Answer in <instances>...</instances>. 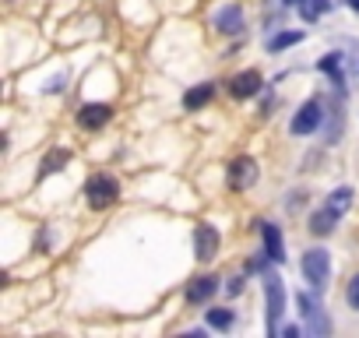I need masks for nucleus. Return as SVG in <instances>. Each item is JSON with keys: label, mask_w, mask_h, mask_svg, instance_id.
I'll use <instances>...</instances> for the list:
<instances>
[{"label": "nucleus", "mask_w": 359, "mask_h": 338, "mask_svg": "<svg viewBox=\"0 0 359 338\" xmlns=\"http://www.w3.org/2000/svg\"><path fill=\"white\" fill-rule=\"evenodd\" d=\"M85 198H88V205L92 208H109L116 198H120V184L113 180V177H106V173H99V177H92L88 180V187H85Z\"/></svg>", "instance_id": "1"}, {"label": "nucleus", "mask_w": 359, "mask_h": 338, "mask_svg": "<svg viewBox=\"0 0 359 338\" xmlns=\"http://www.w3.org/2000/svg\"><path fill=\"white\" fill-rule=\"evenodd\" d=\"M303 275H306V282H310L317 292L327 289V275H331V257H327V250H320V247L306 250V257H303Z\"/></svg>", "instance_id": "2"}, {"label": "nucleus", "mask_w": 359, "mask_h": 338, "mask_svg": "<svg viewBox=\"0 0 359 338\" xmlns=\"http://www.w3.org/2000/svg\"><path fill=\"white\" fill-rule=\"evenodd\" d=\"M264 296H268V334H278V313L285 303V289L278 282V275L264 271Z\"/></svg>", "instance_id": "3"}, {"label": "nucleus", "mask_w": 359, "mask_h": 338, "mask_svg": "<svg viewBox=\"0 0 359 338\" xmlns=\"http://www.w3.org/2000/svg\"><path fill=\"white\" fill-rule=\"evenodd\" d=\"M320 120H324V102H320V99H310V102H303L299 113L292 116V134H296V137L313 134V130L320 127Z\"/></svg>", "instance_id": "4"}, {"label": "nucleus", "mask_w": 359, "mask_h": 338, "mask_svg": "<svg viewBox=\"0 0 359 338\" xmlns=\"http://www.w3.org/2000/svg\"><path fill=\"white\" fill-rule=\"evenodd\" d=\"M226 177H229V187H233V191H247V187L257 184V162L247 158V155H240V158L229 162Z\"/></svg>", "instance_id": "5"}, {"label": "nucleus", "mask_w": 359, "mask_h": 338, "mask_svg": "<svg viewBox=\"0 0 359 338\" xmlns=\"http://www.w3.org/2000/svg\"><path fill=\"white\" fill-rule=\"evenodd\" d=\"M296 299H299V313H303V320L310 324V331H313V334H327L331 324H327V317L320 313V303H317L310 292H299Z\"/></svg>", "instance_id": "6"}, {"label": "nucleus", "mask_w": 359, "mask_h": 338, "mask_svg": "<svg viewBox=\"0 0 359 338\" xmlns=\"http://www.w3.org/2000/svg\"><path fill=\"white\" fill-rule=\"evenodd\" d=\"M194 254L201 261H215V254H219V229L215 226H208V222L198 226V233H194Z\"/></svg>", "instance_id": "7"}, {"label": "nucleus", "mask_w": 359, "mask_h": 338, "mask_svg": "<svg viewBox=\"0 0 359 338\" xmlns=\"http://www.w3.org/2000/svg\"><path fill=\"white\" fill-rule=\"evenodd\" d=\"M109 116H113V109L102 106V102H88V106L78 109V123H81L85 130H99V127H106Z\"/></svg>", "instance_id": "8"}, {"label": "nucleus", "mask_w": 359, "mask_h": 338, "mask_svg": "<svg viewBox=\"0 0 359 338\" xmlns=\"http://www.w3.org/2000/svg\"><path fill=\"white\" fill-rule=\"evenodd\" d=\"M229 92H233L236 99L257 95V92H261V74H257V71H240V74L229 81Z\"/></svg>", "instance_id": "9"}, {"label": "nucleus", "mask_w": 359, "mask_h": 338, "mask_svg": "<svg viewBox=\"0 0 359 338\" xmlns=\"http://www.w3.org/2000/svg\"><path fill=\"white\" fill-rule=\"evenodd\" d=\"M215 289H219V278H212V275H201V278H194V282L187 285V303H191V306H198V303H208V299L215 296Z\"/></svg>", "instance_id": "10"}, {"label": "nucleus", "mask_w": 359, "mask_h": 338, "mask_svg": "<svg viewBox=\"0 0 359 338\" xmlns=\"http://www.w3.org/2000/svg\"><path fill=\"white\" fill-rule=\"evenodd\" d=\"M261 233H264V254L268 261H285V247H282V233L275 222H261Z\"/></svg>", "instance_id": "11"}, {"label": "nucleus", "mask_w": 359, "mask_h": 338, "mask_svg": "<svg viewBox=\"0 0 359 338\" xmlns=\"http://www.w3.org/2000/svg\"><path fill=\"white\" fill-rule=\"evenodd\" d=\"M215 25H219V32L240 36V32H243V11H240L236 4H229V8H222V11L215 15Z\"/></svg>", "instance_id": "12"}, {"label": "nucleus", "mask_w": 359, "mask_h": 338, "mask_svg": "<svg viewBox=\"0 0 359 338\" xmlns=\"http://www.w3.org/2000/svg\"><path fill=\"white\" fill-rule=\"evenodd\" d=\"M334 226H338V212H334L331 205H327L324 212H313V215H310V229H313L317 236H327Z\"/></svg>", "instance_id": "13"}, {"label": "nucleus", "mask_w": 359, "mask_h": 338, "mask_svg": "<svg viewBox=\"0 0 359 338\" xmlns=\"http://www.w3.org/2000/svg\"><path fill=\"white\" fill-rule=\"evenodd\" d=\"M67 162H71V151H67V148H53V151L43 158V169H39V173H43V177H50V173H60V169H64Z\"/></svg>", "instance_id": "14"}, {"label": "nucleus", "mask_w": 359, "mask_h": 338, "mask_svg": "<svg viewBox=\"0 0 359 338\" xmlns=\"http://www.w3.org/2000/svg\"><path fill=\"white\" fill-rule=\"evenodd\" d=\"M212 95H215L212 85H198V88H191V92L184 95V106H187V109H201V106L212 102Z\"/></svg>", "instance_id": "15"}, {"label": "nucleus", "mask_w": 359, "mask_h": 338, "mask_svg": "<svg viewBox=\"0 0 359 338\" xmlns=\"http://www.w3.org/2000/svg\"><path fill=\"white\" fill-rule=\"evenodd\" d=\"M320 71H327V74H331L334 88H345V71H341V60H338V53H327V57L320 60Z\"/></svg>", "instance_id": "16"}, {"label": "nucleus", "mask_w": 359, "mask_h": 338, "mask_svg": "<svg viewBox=\"0 0 359 338\" xmlns=\"http://www.w3.org/2000/svg\"><path fill=\"white\" fill-rule=\"evenodd\" d=\"M303 39V32H278V36H271L268 39V50L271 53H278V50H285V46H296Z\"/></svg>", "instance_id": "17"}, {"label": "nucleus", "mask_w": 359, "mask_h": 338, "mask_svg": "<svg viewBox=\"0 0 359 338\" xmlns=\"http://www.w3.org/2000/svg\"><path fill=\"white\" fill-rule=\"evenodd\" d=\"M327 205H331L338 215H345V212L352 208V191H348V187H338V191L331 194V201H327Z\"/></svg>", "instance_id": "18"}, {"label": "nucleus", "mask_w": 359, "mask_h": 338, "mask_svg": "<svg viewBox=\"0 0 359 338\" xmlns=\"http://www.w3.org/2000/svg\"><path fill=\"white\" fill-rule=\"evenodd\" d=\"M233 320H236V317H233V310H208V324H212V327H219V331H229V327H233Z\"/></svg>", "instance_id": "19"}, {"label": "nucleus", "mask_w": 359, "mask_h": 338, "mask_svg": "<svg viewBox=\"0 0 359 338\" xmlns=\"http://www.w3.org/2000/svg\"><path fill=\"white\" fill-rule=\"evenodd\" d=\"M327 8H331V0H313V4H303L299 8V15H303V22H317V15L327 11Z\"/></svg>", "instance_id": "20"}, {"label": "nucleus", "mask_w": 359, "mask_h": 338, "mask_svg": "<svg viewBox=\"0 0 359 338\" xmlns=\"http://www.w3.org/2000/svg\"><path fill=\"white\" fill-rule=\"evenodd\" d=\"M345 296H348V306H352V310H359V275L348 282V292H345Z\"/></svg>", "instance_id": "21"}, {"label": "nucleus", "mask_w": 359, "mask_h": 338, "mask_svg": "<svg viewBox=\"0 0 359 338\" xmlns=\"http://www.w3.org/2000/svg\"><path fill=\"white\" fill-rule=\"evenodd\" d=\"M345 4H348L352 11H359V0H345Z\"/></svg>", "instance_id": "22"}, {"label": "nucleus", "mask_w": 359, "mask_h": 338, "mask_svg": "<svg viewBox=\"0 0 359 338\" xmlns=\"http://www.w3.org/2000/svg\"><path fill=\"white\" fill-rule=\"evenodd\" d=\"M282 4H299V0H282Z\"/></svg>", "instance_id": "23"}]
</instances>
